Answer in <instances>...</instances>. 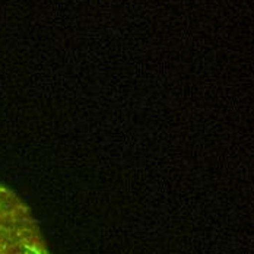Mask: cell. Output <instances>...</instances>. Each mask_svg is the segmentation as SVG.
<instances>
[{
	"label": "cell",
	"mask_w": 254,
	"mask_h": 254,
	"mask_svg": "<svg viewBox=\"0 0 254 254\" xmlns=\"http://www.w3.org/2000/svg\"><path fill=\"white\" fill-rule=\"evenodd\" d=\"M0 254H50L31 209L0 183Z\"/></svg>",
	"instance_id": "obj_1"
}]
</instances>
